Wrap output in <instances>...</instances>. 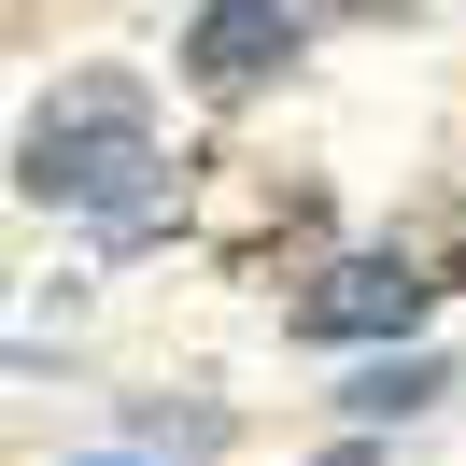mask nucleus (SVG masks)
I'll use <instances>...</instances> for the list:
<instances>
[{
	"label": "nucleus",
	"instance_id": "obj_5",
	"mask_svg": "<svg viewBox=\"0 0 466 466\" xmlns=\"http://www.w3.org/2000/svg\"><path fill=\"white\" fill-rule=\"evenodd\" d=\"M410 255H424V268H438V283H466V212H438V227H424V240H410Z\"/></svg>",
	"mask_w": 466,
	"mask_h": 466
},
{
	"label": "nucleus",
	"instance_id": "obj_7",
	"mask_svg": "<svg viewBox=\"0 0 466 466\" xmlns=\"http://www.w3.org/2000/svg\"><path fill=\"white\" fill-rule=\"evenodd\" d=\"M86 466H142V452H86Z\"/></svg>",
	"mask_w": 466,
	"mask_h": 466
},
{
	"label": "nucleus",
	"instance_id": "obj_2",
	"mask_svg": "<svg viewBox=\"0 0 466 466\" xmlns=\"http://www.w3.org/2000/svg\"><path fill=\"white\" fill-rule=\"evenodd\" d=\"M438 297V268L410 255V240H381V255H325L311 283H297V339H410Z\"/></svg>",
	"mask_w": 466,
	"mask_h": 466
},
{
	"label": "nucleus",
	"instance_id": "obj_8",
	"mask_svg": "<svg viewBox=\"0 0 466 466\" xmlns=\"http://www.w3.org/2000/svg\"><path fill=\"white\" fill-rule=\"evenodd\" d=\"M368 15H410V0H368Z\"/></svg>",
	"mask_w": 466,
	"mask_h": 466
},
{
	"label": "nucleus",
	"instance_id": "obj_6",
	"mask_svg": "<svg viewBox=\"0 0 466 466\" xmlns=\"http://www.w3.org/2000/svg\"><path fill=\"white\" fill-rule=\"evenodd\" d=\"M311 466H396V452H368V438H339V452H311Z\"/></svg>",
	"mask_w": 466,
	"mask_h": 466
},
{
	"label": "nucleus",
	"instance_id": "obj_4",
	"mask_svg": "<svg viewBox=\"0 0 466 466\" xmlns=\"http://www.w3.org/2000/svg\"><path fill=\"white\" fill-rule=\"evenodd\" d=\"M438 396H452V368H438V353H381V368H353V381H339L353 424H410V410H438Z\"/></svg>",
	"mask_w": 466,
	"mask_h": 466
},
{
	"label": "nucleus",
	"instance_id": "obj_1",
	"mask_svg": "<svg viewBox=\"0 0 466 466\" xmlns=\"http://www.w3.org/2000/svg\"><path fill=\"white\" fill-rule=\"evenodd\" d=\"M15 184H29L43 212H86L99 240H156L170 156H156L142 86H127V71H71V86L29 114V142H15Z\"/></svg>",
	"mask_w": 466,
	"mask_h": 466
},
{
	"label": "nucleus",
	"instance_id": "obj_3",
	"mask_svg": "<svg viewBox=\"0 0 466 466\" xmlns=\"http://www.w3.org/2000/svg\"><path fill=\"white\" fill-rule=\"evenodd\" d=\"M297 43H311V0H198V29H184V86H198V99H255Z\"/></svg>",
	"mask_w": 466,
	"mask_h": 466
}]
</instances>
